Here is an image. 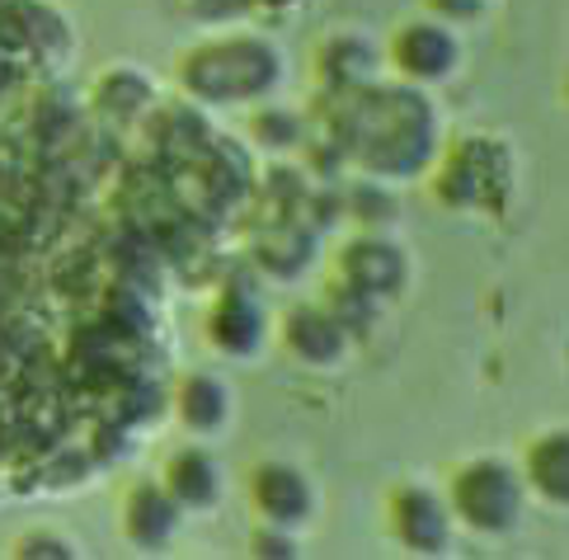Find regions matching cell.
<instances>
[{
	"label": "cell",
	"instance_id": "6da1fadb",
	"mask_svg": "<svg viewBox=\"0 0 569 560\" xmlns=\"http://www.w3.org/2000/svg\"><path fill=\"white\" fill-rule=\"evenodd\" d=\"M320 132L349 151V166L372 179H405L429 166L438 147L433 104L419 86H349L320 99Z\"/></svg>",
	"mask_w": 569,
	"mask_h": 560
},
{
	"label": "cell",
	"instance_id": "7a4b0ae2",
	"mask_svg": "<svg viewBox=\"0 0 569 560\" xmlns=\"http://www.w3.org/2000/svg\"><path fill=\"white\" fill-rule=\"evenodd\" d=\"M174 80L193 104H254L282 80V52L259 33H212L174 57Z\"/></svg>",
	"mask_w": 569,
	"mask_h": 560
},
{
	"label": "cell",
	"instance_id": "3957f363",
	"mask_svg": "<svg viewBox=\"0 0 569 560\" xmlns=\"http://www.w3.org/2000/svg\"><path fill=\"white\" fill-rule=\"evenodd\" d=\"M442 504L471 532L499 537L522 518V476L503 457H466L447 471Z\"/></svg>",
	"mask_w": 569,
	"mask_h": 560
},
{
	"label": "cell",
	"instance_id": "277c9868",
	"mask_svg": "<svg viewBox=\"0 0 569 560\" xmlns=\"http://www.w3.org/2000/svg\"><path fill=\"white\" fill-rule=\"evenodd\" d=\"M386 62L405 80V86H438V80L457 76L461 67V43L452 24H442L433 14L405 19L386 38Z\"/></svg>",
	"mask_w": 569,
	"mask_h": 560
},
{
	"label": "cell",
	"instance_id": "5b68a950",
	"mask_svg": "<svg viewBox=\"0 0 569 560\" xmlns=\"http://www.w3.org/2000/svg\"><path fill=\"white\" fill-rule=\"evenodd\" d=\"M246 494H250V509L259 523H273V528H301L307 518L316 513V490L301 467L292 462H254L250 476H246Z\"/></svg>",
	"mask_w": 569,
	"mask_h": 560
},
{
	"label": "cell",
	"instance_id": "8992f818",
	"mask_svg": "<svg viewBox=\"0 0 569 560\" xmlns=\"http://www.w3.org/2000/svg\"><path fill=\"white\" fill-rule=\"evenodd\" d=\"M386 528H391V537L405 551L438 556L447 537H452V513H447L442 494L405 480V486H391V494H386Z\"/></svg>",
	"mask_w": 569,
	"mask_h": 560
},
{
	"label": "cell",
	"instance_id": "52a82bcc",
	"mask_svg": "<svg viewBox=\"0 0 569 560\" xmlns=\"http://www.w3.org/2000/svg\"><path fill=\"white\" fill-rule=\"evenodd\" d=\"M339 283H349L358 292L368 297H396L405 288V254L391 246L386 236L377 231H358L353 240H343V246L335 250V273Z\"/></svg>",
	"mask_w": 569,
	"mask_h": 560
},
{
	"label": "cell",
	"instance_id": "ba28073f",
	"mask_svg": "<svg viewBox=\"0 0 569 560\" xmlns=\"http://www.w3.org/2000/svg\"><path fill=\"white\" fill-rule=\"evenodd\" d=\"M278 339H282V349H288V358H297L301 368H339L343 353H349V330L320 302L282 311Z\"/></svg>",
	"mask_w": 569,
	"mask_h": 560
},
{
	"label": "cell",
	"instance_id": "9c48e42d",
	"mask_svg": "<svg viewBox=\"0 0 569 560\" xmlns=\"http://www.w3.org/2000/svg\"><path fill=\"white\" fill-rule=\"evenodd\" d=\"M137 123H141V137H147V151H151L156 160H174V166L193 160V156L217 137L212 123H208V113H202L198 104H189V99L151 104L147 113L137 118Z\"/></svg>",
	"mask_w": 569,
	"mask_h": 560
},
{
	"label": "cell",
	"instance_id": "30bf717a",
	"mask_svg": "<svg viewBox=\"0 0 569 560\" xmlns=\"http://www.w3.org/2000/svg\"><path fill=\"white\" fill-rule=\"evenodd\" d=\"M263 307H259V297L250 288H236L227 283L217 292V302L208 311V326H202V334H208V344L217 353H227V358H250L259 344H263Z\"/></svg>",
	"mask_w": 569,
	"mask_h": 560
},
{
	"label": "cell",
	"instance_id": "8fae6325",
	"mask_svg": "<svg viewBox=\"0 0 569 560\" xmlns=\"http://www.w3.org/2000/svg\"><path fill=\"white\" fill-rule=\"evenodd\" d=\"M490 142L480 137H461L442 151V166H438V179H433V193L438 203L447 208H480L490 198Z\"/></svg>",
	"mask_w": 569,
	"mask_h": 560
},
{
	"label": "cell",
	"instance_id": "7c38bea8",
	"mask_svg": "<svg viewBox=\"0 0 569 560\" xmlns=\"http://www.w3.org/2000/svg\"><path fill=\"white\" fill-rule=\"evenodd\" d=\"M179 513L184 509L166 494L160 480H132V486L123 490V504H118V523H123V537L132 547L156 551V547H166L174 537Z\"/></svg>",
	"mask_w": 569,
	"mask_h": 560
},
{
	"label": "cell",
	"instance_id": "4fadbf2b",
	"mask_svg": "<svg viewBox=\"0 0 569 560\" xmlns=\"http://www.w3.org/2000/svg\"><path fill=\"white\" fill-rule=\"evenodd\" d=\"M316 80L325 90H349V86H368L377 71V43L362 38L358 29H330L311 52Z\"/></svg>",
	"mask_w": 569,
	"mask_h": 560
},
{
	"label": "cell",
	"instance_id": "5bb4252c",
	"mask_svg": "<svg viewBox=\"0 0 569 560\" xmlns=\"http://www.w3.org/2000/svg\"><path fill=\"white\" fill-rule=\"evenodd\" d=\"M160 486H166V494L179 509H212L217 494H221V467H217V457L208 448L184 443V448H174L166 457Z\"/></svg>",
	"mask_w": 569,
	"mask_h": 560
},
{
	"label": "cell",
	"instance_id": "9a60e30c",
	"mask_svg": "<svg viewBox=\"0 0 569 560\" xmlns=\"http://www.w3.org/2000/svg\"><path fill=\"white\" fill-rule=\"evenodd\" d=\"M250 259L269 278H297L316 259V231L297 217H278L250 240Z\"/></svg>",
	"mask_w": 569,
	"mask_h": 560
},
{
	"label": "cell",
	"instance_id": "2e32d148",
	"mask_svg": "<svg viewBox=\"0 0 569 560\" xmlns=\"http://www.w3.org/2000/svg\"><path fill=\"white\" fill-rule=\"evenodd\" d=\"M518 476L527 490H537L546 504H569V433L565 429H546L537 438H527Z\"/></svg>",
	"mask_w": 569,
	"mask_h": 560
},
{
	"label": "cell",
	"instance_id": "e0dca14e",
	"mask_svg": "<svg viewBox=\"0 0 569 560\" xmlns=\"http://www.w3.org/2000/svg\"><path fill=\"white\" fill-rule=\"evenodd\" d=\"M151 104H156V86L137 67H109L90 86V109L113 128H132Z\"/></svg>",
	"mask_w": 569,
	"mask_h": 560
},
{
	"label": "cell",
	"instance_id": "ac0fdd59",
	"mask_svg": "<svg viewBox=\"0 0 569 560\" xmlns=\"http://www.w3.org/2000/svg\"><path fill=\"white\" fill-rule=\"evenodd\" d=\"M174 414H179V424H184L189 433H198V438L227 429L231 387L221 382L217 372H184L179 387H174Z\"/></svg>",
	"mask_w": 569,
	"mask_h": 560
},
{
	"label": "cell",
	"instance_id": "d6986e66",
	"mask_svg": "<svg viewBox=\"0 0 569 560\" xmlns=\"http://www.w3.org/2000/svg\"><path fill=\"white\" fill-rule=\"evenodd\" d=\"M307 137V128H301V118L292 109H282V104H259V113H250V142L259 151H297V142Z\"/></svg>",
	"mask_w": 569,
	"mask_h": 560
},
{
	"label": "cell",
	"instance_id": "ffe728a7",
	"mask_svg": "<svg viewBox=\"0 0 569 560\" xmlns=\"http://www.w3.org/2000/svg\"><path fill=\"white\" fill-rule=\"evenodd\" d=\"M339 208H343V217H353L362 231H381L396 217V198L386 193L377 179H358V184L339 193Z\"/></svg>",
	"mask_w": 569,
	"mask_h": 560
},
{
	"label": "cell",
	"instance_id": "44dd1931",
	"mask_svg": "<svg viewBox=\"0 0 569 560\" xmlns=\"http://www.w3.org/2000/svg\"><path fill=\"white\" fill-rule=\"evenodd\" d=\"M320 307L330 311L343 330H349V339H353V334H362V330H368L372 320H377V297L358 292V288H349V283H339V278H330V283H325Z\"/></svg>",
	"mask_w": 569,
	"mask_h": 560
},
{
	"label": "cell",
	"instance_id": "7402d4cb",
	"mask_svg": "<svg viewBox=\"0 0 569 560\" xmlns=\"http://www.w3.org/2000/svg\"><path fill=\"white\" fill-rule=\"evenodd\" d=\"M297 147H301V170L316 174L320 184H330V179L349 170V151H343L330 132H311V137H301Z\"/></svg>",
	"mask_w": 569,
	"mask_h": 560
},
{
	"label": "cell",
	"instance_id": "603a6c76",
	"mask_svg": "<svg viewBox=\"0 0 569 560\" xmlns=\"http://www.w3.org/2000/svg\"><path fill=\"white\" fill-rule=\"evenodd\" d=\"M10 556H38V560H67V556H76V542L67 532H24L19 542L10 547Z\"/></svg>",
	"mask_w": 569,
	"mask_h": 560
},
{
	"label": "cell",
	"instance_id": "cb8c5ba5",
	"mask_svg": "<svg viewBox=\"0 0 569 560\" xmlns=\"http://www.w3.org/2000/svg\"><path fill=\"white\" fill-rule=\"evenodd\" d=\"M250 556H269V560L297 556V532H292V528L259 523V528H254V537H250Z\"/></svg>",
	"mask_w": 569,
	"mask_h": 560
},
{
	"label": "cell",
	"instance_id": "d4e9b609",
	"mask_svg": "<svg viewBox=\"0 0 569 560\" xmlns=\"http://www.w3.org/2000/svg\"><path fill=\"white\" fill-rule=\"evenodd\" d=\"M193 19H208V24H227V19H240L250 14L254 0H179Z\"/></svg>",
	"mask_w": 569,
	"mask_h": 560
},
{
	"label": "cell",
	"instance_id": "484cf974",
	"mask_svg": "<svg viewBox=\"0 0 569 560\" xmlns=\"http://www.w3.org/2000/svg\"><path fill=\"white\" fill-rule=\"evenodd\" d=\"M423 10L442 24H471V19L485 10V0H423Z\"/></svg>",
	"mask_w": 569,
	"mask_h": 560
},
{
	"label": "cell",
	"instance_id": "4316f807",
	"mask_svg": "<svg viewBox=\"0 0 569 560\" xmlns=\"http://www.w3.org/2000/svg\"><path fill=\"white\" fill-rule=\"evenodd\" d=\"M307 0H254L250 14H288V10H301Z\"/></svg>",
	"mask_w": 569,
	"mask_h": 560
}]
</instances>
